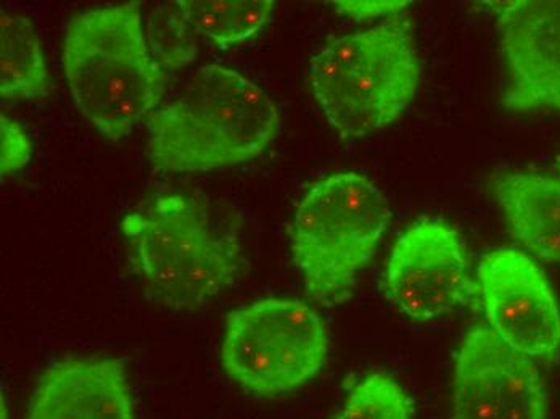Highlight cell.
<instances>
[{
    "instance_id": "cell-1",
    "label": "cell",
    "mask_w": 560,
    "mask_h": 419,
    "mask_svg": "<svg viewBox=\"0 0 560 419\" xmlns=\"http://www.w3.org/2000/svg\"><path fill=\"white\" fill-rule=\"evenodd\" d=\"M272 98L238 71L207 65L147 120L153 168L207 173L250 162L280 132Z\"/></svg>"
},
{
    "instance_id": "cell-2",
    "label": "cell",
    "mask_w": 560,
    "mask_h": 419,
    "mask_svg": "<svg viewBox=\"0 0 560 419\" xmlns=\"http://www.w3.org/2000/svg\"><path fill=\"white\" fill-rule=\"evenodd\" d=\"M63 68L80 114L119 141L159 107L166 71L153 57L139 3L88 10L65 30Z\"/></svg>"
},
{
    "instance_id": "cell-3",
    "label": "cell",
    "mask_w": 560,
    "mask_h": 419,
    "mask_svg": "<svg viewBox=\"0 0 560 419\" xmlns=\"http://www.w3.org/2000/svg\"><path fill=\"white\" fill-rule=\"evenodd\" d=\"M129 264L147 299L171 310H196L234 284L242 247L214 226L207 203L168 194L121 221Z\"/></svg>"
},
{
    "instance_id": "cell-4",
    "label": "cell",
    "mask_w": 560,
    "mask_h": 419,
    "mask_svg": "<svg viewBox=\"0 0 560 419\" xmlns=\"http://www.w3.org/2000/svg\"><path fill=\"white\" fill-rule=\"evenodd\" d=\"M311 88L343 139L387 128L405 114L420 81L408 26L385 22L327 44L311 61Z\"/></svg>"
},
{
    "instance_id": "cell-5",
    "label": "cell",
    "mask_w": 560,
    "mask_h": 419,
    "mask_svg": "<svg viewBox=\"0 0 560 419\" xmlns=\"http://www.w3.org/2000/svg\"><path fill=\"white\" fill-rule=\"evenodd\" d=\"M390 223L387 199L358 173H337L310 187L296 209L292 254L306 294L336 305L351 294Z\"/></svg>"
},
{
    "instance_id": "cell-6",
    "label": "cell",
    "mask_w": 560,
    "mask_h": 419,
    "mask_svg": "<svg viewBox=\"0 0 560 419\" xmlns=\"http://www.w3.org/2000/svg\"><path fill=\"white\" fill-rule=\"evenodd\" d=\"M329 357V336L300 300L268 299L229 313L221 346L225 373L256 394L292 392L313 380Z\"/></svg>"
},
{
    "instance_id": "cell-7",
    "label": "cell",
    "mask_w": 560,
    "mask_h": 419,
    "mask_svg": "<svg viewBox=\"0 0 560 419\" xmlns=\"http://www.w3.org/2000/svg\"><path fill=\"white\" fill-rule=\"evenodd\" d=\"M385 289L393 306L418 322L466 309L480 295L463 234L439 220L419 221L399 236Z\"/></svg>"
},
{
    "instance_id": "cell-8",
    "label": "cell",
    "mask_w": 560,
    "mask_h": 419,
    "mask_svg": "<svg viewBox=\"0 0 560 419\" xmlns=\"http://www.w3.org/2000/svg\"><path fill=\"white\" fill-rule=\"evenodd\" d=\"M478 294L491 329L528 359H548L560 347V312L541 268L528 255L500 248L485 255Z\"/></svg>"
},
{
    "instance_id": "cell-9",
    "label": "cell",
    "mask_w": 560,
    "mask_h": 419,
    "mask_svg": "<svg viewBox=\"0 0 560 419\" xmlns=\"http://www.w3.org/2000/svg\"><path fill=\"white\" fill-rule=\"evenodd\" d=\"M453 419H546L538 368L493 329L470 330L454 371Z\"/></svg>"
},
{
    "instance_id": "cell-10",
    "label": "cell",
    "mask_w": 560,
    "mask_h": 419,
    "mask_svg": "<svg viewBox=\"0 0 560 419\" xmlns=\"http://www.w3.org/2000/svg\"><path fill=\"white\" fill-rule=\"evenodd\" d=\"M508 86L504 107L560 110V0L493 2Z\"/></svg>"
},
{
    "instance_id": "cell-11",
    "label": "cell",
    "mask_w": 560,
    "mask_h": 419,
    "mask_svg": "<svg viewBox=\"0 0 560 419\" xmlns=\"http://www.w3.org/2000/svg\"><path fill=\"white\" fill-rule=\"evenodd\" d=\"M28 419H135L125 368L95 357L54 364L34 391Z\"/></svg>"
},
{
    "instance_id": "cell-12",
    "label": "cell",
    "mask_w": 560,
    "mask_h": 419,
    "mask_svg": "<svg viewBox=\"0 0 560 419\" xmlns=\"http://www.w3.org/2000/svg\"><path fill=\"white\" fill-rule=\"evenodd\" d=\"M493 193L512 236L538 260L560 264V179L501 173Z\"/></svg>"
},
{
    "instance_id": "cell-13",
    "label": "cell",
    "mask_w": 560,
    "mask_h": 419,
    "mask_svg": "<svg viewBox=\"0 0 560 419\" xmlns=\"http://www.w3.org/2000/svg\"><path fill=\"white\" fill-rule=\"evenodd\" d=\"M52 90L40 39L30 19L0 15V97L3 102L37 101Z\"/></svg>"
},
{
    "instance_id": "cell-14",
    "label": "cell",
    "mask_w": 560,
    "mask_h": 419,
    "mask_svg": "<svg viewBox=\"0 0 560 419\" xmlns=\"http://www.w3.org/2000/svg\"><path fill=\"white\" fill-rule=\"evenodd\" d=\"M198 34L229 49L256 36L275 12L272 0H179Z\"/></svg>"
},
{
    "instance_id": "cell-15",
    "label": "cell",
    "mask_w": 560,
    "mask_h": 419,
    "mask_svg": "<svg viewBox=\"0 0 560 419\" xmlns=\"http://www.w3.org/2000/svg\"><path fill=\"white\" fill-rule=\"evenodd\" d=\"M197 37L179 0L155 7L147 16V44L165 70H180L196 60Z\"/></svg>"
},
{
    "instance_id": "cell-16",
    "label": "cell",
    "mask_w": 560,
    "mask_h": 419,
    "mask_svg": "<svg viewBox=\"0 0 560 419\" xmlns=\"http://www.w3.org/2000/svg\"><path fill=\"white\" fill-rule=\"evenodd\" d=\"M334 419H412L411 398L392 377L371 374L354 386Z\"/></svg>"
},
{
    "instance_id": "cell-17",
    "label": "cell",
    "mask_w": 560,
    "mask_h": 419,
    "mask_svg": "<svg viewBox=\"0 0 560 419\" xmlns=\"http://www.w3.org/2000/svg\"><path fill=\"white\" fill-rule=\"evenodd\" d=\"M31 142L25 129L5 115L0 117V173L2 179L28 165Z\"/></svg>"
},
{
    "instance_id": "cell-18",
    "label": "cell",
    "mask_w": 560,
    "mask_h": 419,
    "mask_svg": "<svg viewBox=\"0 0 560 419\" xmlns=\"http://www.w3.org/2000/svg\"><path fill=\"white\" fill-rule=\"evenodd\" d=\"M341 13L351 16V19L363 22V20H374L377 16L390 15L405 9L408 2H396V0H343V2H334Z\"/></svg>"
}]
</instances>
